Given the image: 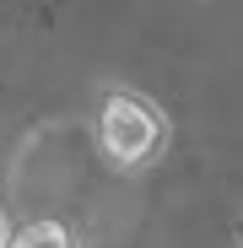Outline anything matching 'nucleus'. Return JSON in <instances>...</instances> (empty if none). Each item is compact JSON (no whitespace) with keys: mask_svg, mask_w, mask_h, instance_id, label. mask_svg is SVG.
Returning <instances> with one entry per match:
<instances>
[{"mask_svg":"<svg viewBox=\"0 0 243 248\" xmlns=\"http://www.w3.org/2000/svg\"><path fill=\"white\" fill-rule=\"evenodd\" d=\"M6 237H11V221H6V205H0V248H6Z\"/></svg>","mask_w":243,"mask_h":248,"instance_id":"7ed1b4c3","label":"nucleus"},{"mask_svg":"<svg viewBox=\"0 0 243 248\" xmlns=\"http://www.w3.org/2000/svg\"><path fill=\"white\" fill-rule=\"evenodd\" d=\"M6 248H76V232H70L65 221L44 216V221H27V227H16V232L6 237Z\"/></svg>","mask_w":243,"mask_h":248,"instance_id":"f03ea898","label":"nucleus"},{"mask_svg":"<svg viewBox=\"0 0 243 248\" xmlns=\"http://www.w3.org/2000/svg\"><path fill=\"white\" fill-rule=\"evenodd\" d=\"M168 140H173L168 113H162L151 97L125 92V87L103 92V108H97V151H103L108 168L141 173V168H151V162H162Z\"/></svg>","mask_w":243,"mask_h":248,"instance_id":"f257e3e1","label":"nucleus"}]
</instances>
